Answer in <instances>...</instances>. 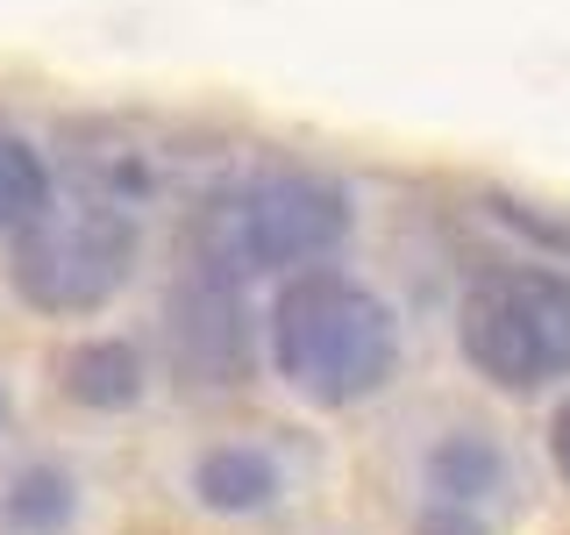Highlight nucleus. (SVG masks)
<instances>
[{
    "mask_svg": "<svg viewBox=\"0 0 570 535\" xmlns=\"http://www.w3.org/2000/svg\"><path fill=\"white\" fill-rule=\"evenodd\" d=\"M463 357L507 392H542L570 379V279L557 272H485L463 293Z\"/></svg>",
    "mask_w": 570,
    "mask_h": 535,
    "instance_id": "f03ea898",
    "label": "nucleus"
},
{
    "mask_svg": "<svg viewBox=\"0 0 570 535\" xmlns=\"http://www.w3.org/2000/svg\"><path fill=\"white\" fill-rule=\"evenodd\" d=\"M414 535H485V522H478V507H456V499H435V507L421 514Z\"/></svg>",
    "mask_w": 570,
    "mask_h": 535,
    "instance_id": "9b49d317",
    "label": "nucleus"
},
{
    "mask_svg": "<svg viewBox=\"0 0 570 535\" xmlns=\"http://www.w3.org/2000/svg\"><path fill=\"white\" fill-rule=\"evenodd\" d=\"M350 236V201L328 178H257L207 214V272H314Z\"/></svg>",
    "mask_w": 570,
    "mask_h": 535,
    "instance_id": "7ed1b4c3",
    "label": "nucleus"
},
{
    "mask_svg": "<svg viewBox=\"0 0 570 535\" xmlns=\"http://www.w3.org/2000/svg\"><path fill=\"white\" fill-rule=\"evenodd\" d=\"M193 493L207 514H264L278 499V457L257 442H222L193 464Z\"/></svg>",
    "mask_w": 570,
    "mask_h": 535,
    "instance_id": "423d86ee",
    "label": "nucleus"
},
{
    "mask_svg": "<svg viewBox=\"0 0 570 535\" xmlns=\"http://www.w3.org/2000/svg\"><path fill=\"white\" fill-rule=\"evenodd\" d=\"M171 321V357L186 379L200 386H243L249 379V321L243 300L228 293V272H200L193 285H178V300L165 308Z\"/></svg>",
    "mask_w": 570,
    "mask_h": 535,
    "instance_id": "39448f33",
    "label": "nucleus"
},
{
    "mask_svg": "<svg viewBox=\"0 0 570 535\" xmlns=\"http://www.w3.org/2000/svg\"><path fill=\"white\" fill-rule=\"evenodd\" d=\"M549 450H557V471L570 478V407L557 415V436H549Z\"/></svg>",
    "mask_w": 570,
    "mask_h": 535,
    "instance_id": "f8f14e48",
    "label": "nucleus"
},
{
    "mask_svg": "<svg viewBox=\"0 0 570 535\" xmlns=\"http://www.w3.org/2000/svg\"><path fill=\"white\" fill-rule=\"evenodd\" d=\"M499 471H507V464H499V450L478 428H450V436L428 450V493L456 499V507H478V499L499 486Z\"/></svg>",
    "mask_w": 570,
    "mask_h": 535,
    "instance_id": "1a4fd4ad",
    "label": "nucleus"
},
{
    "mask_svg": "<svg viewBox=\"0 0 570 535\" xmlns=\"http://www.w3.org/2000/svg\"><path fill=\"white\" fill-rule=\"evenodd\" d=\"M50 207V172L22 136L0 129V236H22L36 214Z\"/></svg>",
    "mask_w": 570,
    "mask_h": 535,
    "instance_id": "9d476101",
    "label": "nucleus"
},
{
    "mask_svg": "<svg viewBox=\"0 0 570 535\" xmlns=\"http://www.w3.org/2000/svg\"><path fill=\"white\" fill-rule=\"evenodd\" d=\"M392 314L371 285L350 272H293L272 308V364L278 379L314 407H350L371 400L392 379Z\"/></svg>",
    "mask_w": 570,
    "mask_h": 535,
    "instance_id": "f257e3e1",
    "label": "nucleus"
},
{
    "mask_svg": "<svg viewBox=\"0 0 570 535\" xmlns=\"http://www.w3.org/2000/svg\"><path fill=\"white\" fill-rule=\"evenodd\" d=\"M0 421H8V392H0Z\"/></svg>",
    "mask_w": 570,
    "mask_h": 535,
    "instance_id": "ddd939ff",
    "label": "nucleus"
},
{
    "mask_svg": "<svg viewBox=\"0 0 570 535\" xmlns=\"http://www.w3.org/2000/svg\"><path fill=\"white\" fill-rule=\"evenodd\" d=\"M71 507H79L71 471H58V464H22L8 478V493H0V528L8 535H58L71 522Z\"/></svg>",
    "mask_w": 570,
    "mask_h": 535,
    "instance_id": "6e6552de",
    "label": "nucleus"
},
{
    "mask_svg": "<svg viewBox=\"0 0 570 535\" xmlns=\"http://www.w3.org/2000/svg\"><path fill=\"white\" fill-rule=\"evenodd\" d=\"M136 264V222L121 201L79 193L50 201L36 222L14 236V285L43 314H94Z\"/></svg>",
    "mask_w": 570,
    "mask_h": 535,
    "instance_id": "20e7f679",
    "label": "nucleus"
},
{
    "mask_svg": "<svg viewBox=\"0 0 570 535\" xmlns=\"http://www.w3.org/2000/svg\"><path fill=\"white\" fill-rule=\"evenodd\" d=\"M58 379H65V392L79 407H129L142 392V357L129 343H115V335H94V343L65 350Z\"/></svg>",
    "mask_w": 570,
    "mask_h": 535,
    "instance_id": "0eeeda50",
    "label": "nucleus"
}]
</instances>
